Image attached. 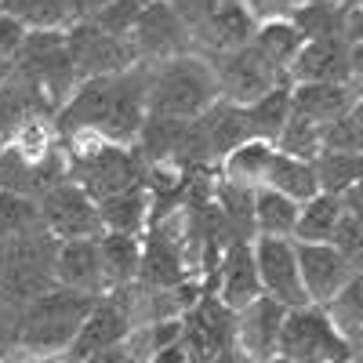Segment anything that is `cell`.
Returning <instances> with one entry per match:
<instances>
[{
	"mask_svg": "<svg viewBox=\"0 0 363 363\" xmlns=\"http://www.w3.org/2000/svg\"><path fill=\"white\" fill-rule=\"evenodd\" d=\"M145 120V66L113 77H87L55 109L58 145L69 142H113L135 145V135Z\"/></svg>",
	"mask_w": 363,
	"mask_h": 363,
	"instance_id": "obj_1",
	"label": "cell"
},
{
	"mask_svg": "<svg viewBox=\"0 0 363 363\" xmlns=\"http://www.w3.org/2000/svg\"><path fill=\"white\" fill-rule=\"evenodd\" d=\"M211 102H218V80L203 55L186 51L145 66V116L196 120Z\"/></svg>",
	"mask_w": 363,
	"mask_h": 363,
	"instance_id": "obj_2",
	"label": "cell"
},
{
	"mask_svg": "<svg viewBox=\"0 0 363 363\" xmlns=\"http://www.w3.org/2000/svg\"><path fill=\"white\" fill-rule=\"evenodd\" d=\"M91 306H95V294H80L55 284L18 309L11 335L26 352H37V356L62 352L77 338V327L84 323Z\"/></svg>",
	"mask_w": 363,
	"mask_h": 363,
	"instance_id": "obj_3",
	"label": "cell"
},
{
	"mask_svg": "<svg viewBox=\"0 0 363 363\" xmlns=\"http://www.w3.org/2000/svg\"><path fill=\"white\" fill-rule=\"evenodd\" d=\"M66 153V182L80 186L91 200H106L113 193H124L145 186V160L135 145L113 142H69Z\"/></svg>",
	"mask_w": 363,
	"mask_h": 363,
	"instance_id": "obj_4",
	"label": "cell"
},
{
	"mask_svg": "<svg viewBox=\"0 0 363 363\" xmlns=\"http://www.w3.org/2000/svg\"><path fill=\"white\" fill-rule=\"evenodd\" d=\"M58 240L44 229L0 244V306H26L48 287H55L51 262H55Z\"/></svg>",
	"mask_w": 363,
	"mask_h": 363,
	"instance_id": "obj_5",
	"label": "cell"
},
{
	"mask_svg": "<svg viewBox=\"0 0 363 363\" xmlns=\"http://www.w3.org/2000/svg\"><path fill=\"white\" fill-rule=\"evenodd\" d=\"M277 356L287 363H349L356 359V349L338 335L320 306H306L287 309L277 338Z\"/></svg>",
	"mask_w": 363,
	"mask_h": 363,
	"instance_id": "obj_6",
	"label": "cell"
},
{
	"mask_svg": "<svg viewBox=\"0 0 363 363\" xmlns=\"http://www.w3.org/2000/svg\"><path fill=\"white\" fill-rule=\"evenodd\" d=\"M15 73L29 84H37L55 106H62L66 95L77 87L69 37L62 29H29L22 40V51L15 55Z\"/></svg>",
	"mask_w": 363,
	"mask_h": 363,
	"instance_id": "obj_7",
	"label": "cell"
},
{
	"mask_svg": "<svg viewBox=\"0 0 363 363\" xmlns=\"http://www.w3.org/2000/svg\"><path fill=\"white\" fill-rule=\"evenodd\" d=\"M131 48L142 66H153L164 58L193 51V33L167 0H142V11L131 29Z\"/></svg>",
	"mask_w": 363,
	"mask_h": 363,
	"instance_id": "obj_8",
	"label": "cell"
},
{
	"mask_svg": "<svg viewBox=\"0 0 363 363\" xmlns=\"http://www.w3.org/2000/svg\"><path fill=\"white\" fill-rule=\"evenodd\" d=\"M66 37H69V58H73L77 80L113 77V73H128V69L142 66L128 37H109L91 26L87 18H80L73 29H66Z\"/></svg>",
	"mask_w": 363,
	"mask_h": 363,
	"instance_id": "obj_9",
	"label": "cell"
},
{
	"mask_svg": "<svg viewBox=\"0 0 363 363\" xmlns=\"http://www.w3.org/2000/svg\"><path fill=\"white\" fill-rule=\"evenodd\" d=\"M40 207V225L55 240H95L102 233L99 207L80 186L73 182H58L37 196Z\"/></svg>",
	"mask_w": 363,
	"mask_h": 363,
	"instance_id": "obj_10",
	"label": "cell"
},
{
	"mask_svg": "<svg viewBox=\"0 0 363 363\" xmlns=\"http://www.w3.org/2000/svg\"><path fill=\"white\" fill-rule=\"evenodd\" d=\"M251 251H255V269H258L262 294L272 298L284 309H306L309 298H306V291H301L294 240H284V236H255L251 240Z\"/></svg>",
	"mask_w": 363,
	"mask_h": 363,
	"instance_id": "obj_11",
	"label": "cell"
},
{
	"mask_svg": "<svg viewBox=\"0 0 363 363\" xmlns=\"http://www.w3.org/2000/svg\"><path fill=\"white\" fill-rule=\"evenodd\" d=\"M207 62H211L215 80H218V99L236 102V106H247L258 95H265L269 87L284 84V77L272 73L262 58L255 55L251 44L236 48V51H225V55H215V58H207Z\"/></svg>",
	"mask_w": 363,
	"mask_h": 363,
	"instance_id": "obj_12",
	"label": "cell"
},
{
	"mask_svg": "<svg viewBox=\"0 0 363 363\" xmlns=\"http://www.w3.org/2000/svg\"><path fill=\"white\" fill-rule=\"evenodd\" d=\"M320 80H359V44L342 37L306 40L287 69V84H320Z\"/></svg>",
	"mask_w": 363,
	"mask_h": 363,
	"instance_id": "obj_13",
	"label": "cell"
},
{
	"mask_svg": "<svg viewBox=\"0 0 363 363\" xmlns=\"http://www.w3.org/2000/svg\"><path fill=\"white\" fill-rule=\"evenodd\" d=\"M131 330H135V323H131V313H128L124 291H106V294L95 298L91 313H87L84 323L77 327V338L69 342V356H73V363H80V359H87L91 352L124 342Z\"/></svg>",
	"mask_w": 363,
	"mask_h": 363,
	"instance_id": "obj_14",
	"label": "cell"
},
{
	"mask_svg": "<svg viewBox=\"0 0 363 363\" xmlns=\"http://www.w3.org/2000/svg\"><path fill=\"white\" fill-rule=\"evenodd\" d=\"M294 258H298V277L309 306H327L359 272V265L342 258L330 244H294Z\"/></svg>",
	"mask_w": 363,
	"mask_h": 363,
	"instance_id": "obj_15",
	"label": "cell"
},
{
	"mask_svg": "<svg viewBox=\"0 0 363 363\" xmlns=\"http://www.w3.org/2000/svg\"><path fill=\"white\" fill-rule=\"evenodd\" d=\"M182 345L193 356V363H211L225 345H233V313L215 294L196 298V306L182 316Z\"/></svg>",
	"mask_w": 363,
	"mask_h": 363,
	"instance_id": "obj_16",
	"label": "cell"
},
{
	"mask_svg": "<svg viewBox=\"0 0 363 363\" xmlns=\"http://www.w3.org/2000/svg\"><path fill=\"white\" fill-rule=\"evenodd\" d=\"M287 309L277 306L272 298H255L251 306L233 313V345L244 352L251 363H269L277 356V338L284 327Z\"/></svg>",
	"mask_w": 363,
	"mask_h": 363,
	"instance_id": "obj_17",
	"label": "cell"
},
{
	"mask_svg": "<svg viewBox=\"0 0 363 363\" xmlns=\"http://www.w3.org/2000/svg\"><path fill=\"white\" fill-rule=\"evenodd\" d=\"M255 236H236L229 240V247L222 251L215 277H218V291L215 298L229 313H240L244 306H251L255 298H262V284H258V269H255V251H251Z\"/></svg>",
	"mask_w": 363,
	"mask_h": 363,
	"instance_id": "obj_18",
	"label": "cell"
},
{
	"mask_svg": "<svg viewBox=\"0 0 363 363\" xmlns=\"http://www.w3.org/2000/svg\"><path fill=\"white\" fill-rule=\"evenodd\" d=\"M255 29H258V18L251 15V8L244 0H225L200 29H193V51L203 58L236 51L255 37Z\"/></svg>",
	"mask_w": 363,
	"mask_h": 363,
	"instance_id": "obj_19",
	"label": "cell"
},
{
	"mask_svg": "<svg viewBox=\"0 0 363 363\" xmlns=\"http://www.w3.org/2000/svg\"><path fill=\"white\" fill-rule=\"evenodd\" d=\"M359 106V80H320V84H291V113L313 120L316 128Z\"/></svg>",
	"mask_w": 363,
	"mask_h": 363,
	"instance_id": "obj_20",
	"label": "cell"
},
{
	"mask_svg": "<svg viewBox=\"0 0 363 363\" xmlns=\"http://www.w3.org/2000/svg\"><path fill=\"white\" fill-rule=\"evenodd\" d=\"M51 277L58 287H69L80 294H106L102 287V272H99V251L95 240H58L55 262H51Z\"/></svg>",
	"mask_w": 363,
	"mask_h": 363,
	"instance_id": "obj_21",
	"label": "cell"
},
{
	"mask_svg": "<svg viewBox=\"0 0 363 363\" xmlns=\"http://www.w3.org/2000/svg\"><path fill=\"white\" fill-rule=\"evenodd\" d=\"M55 102L44 95L37 84L22 80L18 73L0 87V142H11V135L18 128H26L29 120H40V116H55Z\"/></svg>",
	"mask_w": 363,
	"mask_h": 363,
	"instance_id": "obj_22",
	"label": "cell"
},
{
	"mask_svg": "<svg viewBox=\"0 0 363 363\" xmlns=\"http://www.w3.org/2000/svg\"><path fill=\"white\" fill-rule=\"evenodd\" d=\"M95 251H99V272H102V287L106 291H120V287L135 284L138 258H142V236L99 233L95 236Z\"/></svg>",
	"mask_w": 363,
	"mask_h": 363,
	"instance_id": "obj_23",
	"label": "cell"
},
{
	"mask_svg": "<svg viewBox=\"0 0 363 363\" xmlns=\"http://www.w3.org/2000/svg\"><path fill=\"white\" fill-rule=\"evenodd\" d=\"M196 124L207 138V149H211V157H215V164L233 153L236 145H244L251 138V128H247V116H244V106H236V102H211L200 116H196Z\"/></svg>",
	"mask_w": 363,
	"mask_h": 363,
	"instance_id": "obj_24",
	"label": "cell"
},
{
	"mask_svg": "<svg viewBox=\"0 0 363 363\" xmlns=\"http://www.w3.org/2000/svg\"><path fill=\"white\" fill-rule=\"evenodd\" d=\"M255 48V55L262 58V62L272 69V73H280L287 80V69L294 62V55L301 51V33L287 22V18H262L258 29H255V37L247 40Z\"/></svg>",
	"mask_w": 363,
	"mask_h": 363,
	"instance_id": "obj_25",
	"label": "cell"
},
{
	"mask_svg": "<svg viewBox=\"0 0 363 363\" xmlns=\"http://www.w3.org/2000/svg\"><path fill=\"white\" fill-rule=\"evenodd\" d=\"M0 15H11L26 29H73L84 18L80 0H0Z\"/></svg>",
	"mask_w": 363,
	"mask_h": 363,
	"instance_id": "obj_26",
	"label": "cell"
},
{
	"mask_svg": "<svg viewBox=\"0 0 363 363\" xmlns=\"http://www.w3.org/2000/svg\"><path fill=\"white\" fill-rule=\"evenodd\" d=\"M95 207H99L102 233H131V236H142L149 229V193H145V186L113 193V196L99 200Z\"/></svg>",
	"mask_w": 363,
	"mask_h": 363,
	"instance_id": "obj_27",
	"label": "cell"
},
{
	"mask_svg": "<svg viewBox=\"0 0 363 363\" xmlns=\"http://www.w3.org/2000/svg\"><path fill=\"white\" fill-rule=\"evenodd\" d=\"M244 116H247V128H251V138H262V142H277V135L284 131V124L291 120V84H277L269 87L265 95H258L255 102L244 106Z\"/></svg>",
	"mask_w": 363,
	"mask_h": 363,
	"instance_id": "obj_28",
	"label": "cell"
},
{
	"mask_svg": "<svg viewBox=\"0 0 363 363\" xmlns=\"http://www.w3.org/2000/svg\"><path fill=\"white\" fill-rule=\"evenodd\" d=\"M342 211H345L342 196L316 193L313 200L298 203V222H294L291 240L294 244H327L335 225H338V218H342Z\"/></svg>",
	"mask_w": 363,
	"mask_h": 363,
	"instance_id": "obj_29",
	"label": "cell"
},
{
	"mask_svg": "<svg viewBox=\"0 0 363 363\" xmlns=\"http://www.w3.org/2000/svg\"><path fill=\"white\" fill-rule=\"evenodd\" d=\"M265 189H277L280 196L294 200V203H306L313 200L320 189H316V174H313V164L309 160H294V157H284L272 149V160H269V171H265Z\"/></svg>",
	"mask_w": 363,
	"mask_h": 363,
	"instance_id": "obj_30",
	"label": "cell"
},
{
	"mask_svg": "<svg viewBox=\"0 0 363 363\" xmlns=\"http://www.w3.org/2000/svg\"><path fill=\"white\" fill-rule=\"evenodd\" d=\"M269 160H272V145L262 142V138H247L244 145H236L233 153H225L218 164V174L233 186H247V189H258L265 182V171H269Z\"/></svg>",
	"mask_w": 363,
	"mask_h": 363,
	"instance_id": "obj_31",
	"label": "cell"
},
{
	"mask_svg": "<svg viewBox=\"0 0 363 363\" xmlns=\"http://www.w3.org/2000/svg\"><path fill=\"white\" fill-rule=\"evenodd\" d=\"M294 222H298V203L294 200L280 196L277 189H265V186L255 189V203H251L255 236H284V240H291Z\"/></svg>",
	"mask_w": 363,
	"mask_h": 363,
	"instance_id": "obj_32",
	"label": "cell"
},
{
	"mask_svg": "<svg viewBox=\"0 0 363 363\" xmlns=\"http://www.w3.org/2000/svg\"><path fill=\"white\" fill-rule=\"evenodd\" d=\"M313 174H316V189L342 196L349 189L359 186L363 178V153H320L313 160Z\"/></svg>",
	"mask_w": 363,
	"mask_h": 363,
	"instance_id": "obj_33",
	"label": "cell"
},
{
	"mask_svg": "<svg viewBox=\"0 0 363 363\" xmlns=\"http://www.w3.org/2000/svg\"><path fill=\"white\" fill-rule=\"evenodd\" d=\"M323 313H327V320L335 323V330L338 335L356 349L359 345V327H363V306H359V272L356 277L327 301V306H320Z\"/></svg>",
	"mask_w": 363,
	"mask_h": 363,
	"instance_id": "obj_34",
	"label": "cell"
},
{
	"mask_svg": "<svg viewBox=\"0 0 363 363\" xmlns=\"http://www.w3.org/2000/svg\"><path fill=\"white\" fill-rule=\"evenodd\" d=\"M33 229H44L37 200L26 196V193L0 189V244H4V240H15V236H26Z\"/></svg>",
	"mask_w": 363,
	"mask_h": 363,
	"instance_id": "obj_35",
	"label": "cell"
},
{
	"mask_svg": "<svg viewBox=\"0 0 363 363\" xmlns=\"http://www.w3.org/2000/svg\"><path fill=\"white\" fill-rule=\"evenodd\" d=\"M272 149H277V153H284V157L309 160V164H313V160L320 157V128L313 124V120L294 116V113H291V120L284 124V131L277 135Z\"/></svg>",
	"mask_w": 363,
	"mask_h": 363,
	"instance_id": "obj_36",
	"label": "cell"
},
{
	"mask_svg": "<svg viewBox=\"0 0 363 363\" xmlns=\"http://www.w3.org/2000/svg\"><path fill=\"white\" fill-rule=\"evenodd\" d=\"M320 153H363V124L359 106L335 116L330 124L320 128Z\"/></svg>",
	"mask_w": 363,
	"mask_h": 363,
	"instance_id": "obj_37",
	"label": "cell"
},
{
	"mask_svg": "<svg viewBox=\"0 0 363 363\" xmlns=\"http://www.w3.org/2000/svg\"><path fill=\"white\" fill-rule=\"evenodd\" d=\"M138 11H142V0H106L102 8H91L84 18L95 29H102V33H109V37H128L131 40Z\"/></svg>",
	"mask_w": 363,
	"mask_h": 363,
	"instance_id": "obj_38",
	"label": "cell"
},
{
	"mask_svg": "<svg viewBox=\"0 0 363 363\" xmlns=\"http://www.w3.org/2000/svg\"><path fill=\"white\" fill-rule=\"evenodd\" d=\"M327 244L342 258H349L352 265H359V258H363V215L359 211H342V218H338Z\"/></svg>",
	"mask_w": 363,
	"mask_h": 363,
	"instance_id": "obj_39",
	"label": "cell"
},
{
	"mask_svg": "<svg viewBox=\"0 0 363 363\" xmlns=\"http://www.w3.org/2000/svg\"><path fill=\"white\" fill-rule=\"evenodd\" d=\"M145 356H149V352H145V345H142V335H138V330H131L124 342H116V345H106V349H99V352H91V356L80 359V363H142Z\"/></svg>",
	"mask_w": 363,
	"mask_h": 363,
	"instance_id": "obj_40",
	"label": "cell"
},
{
	"mask_svg": "<svg viewBox=\"0 0 363 363\" xmlns=\"http://www.w3.org/2000/svg\"><path fill=\"white\" fill-rule=\"evenodd\" d=\"M167 4L174 8V15L186 22L189 33H193V29H200L211 15H215V11L225 4V0H167Z\"/></svg>",
	"mask_w": 363,
	"mask_h": 363,
	"instance_id": "obj_41",
	"label": "cell"
},
{
	"mask_svg": "<svg viewBox=\"0 0 363 363\" xmlns=\"http://www.w3.org/2000/svg\"><path fill=\"white\" fill-rule=\"evenodd\" d=\"M29 29L22 22H15L11 15H0V62H15V55L22 51Z\"/></svg>",
	"mask_w": 363,
	"mask_h": 363,
	"instance_id": "obj_42",
	"label": "cell"
},
{
	"mask_svg": "<svg viewBox=\"0 0 363 363\" xmlns=\"http://www.w3.org/2000/svg\"><path fill=\"white\" fill-rule=\"evenodd\" d=\"M145 363H193V356L186 352V345H182V342H171V345L157 349V352L149 356Z\"/></svg>",
	"mask_w": 363,
	"mask_h": 363,
	"instance_id": "obj_43",
	"label": "cell"
},
{
	"mask_svg": "<svg viewBox=\"0 0 363 363\" xmlns=\"http://www.w3.org/2000/svg\"><path fill=\"white\" fill-rule=\"evenodd\" d=\"M211 363H251V359H247L244 352H240L236 345H225V349H222L215 359H211Z\"/></svg>",
	"mask_w": 363,
	"mask_h": 363,
	"instance_id": "obj_44",
	"label": "cell"
},
{
	"mask_svg": "<svg viewBox=\"0 0 363 363\" xmlns=\"http://www.w3.org/2000/svg\"><path fill=\"white\" fill-rule=\"evenodd\" d=\"M11 77H15V62H0V87H4Z\"/></svg>",
	"mask_w": 363,
	"mask_h": 363,
	"instance_id": "obj_45",
	"label": "cell"
},
{
	"mask_svg": "<svg viewBox=\"0 0 363 363\" xmlns=\"http://www.w3.org/2000/svg\"><path fill=\"white\" fill-rule=\"evenodd\" d=\"M8 335H11V327H8V323H4V313H0V342H4V338H8Z\"/></svg>",
	"mask_w": 363,
	"mask_h": 363,
	"instance_id": "obj_46",
	"label": "cell"
},
{
	"mask_svg": "<svg viewBox=\"0 0 363 363\" xmlns=\"http://www.w3.org/2000/svg\"><path fill=\"white\" fill-rule=\"evenodd\" d=\"M269 363H287V359H280V356H272V359H269Z\"/></svg>",
	"mask_w": 363,
	"mask_h": 363,
	"instance_id": "obj_47",
	"label": "cell"
},
{
	"mask_svg": "<svg viewBox=\"0 0 363 363\" xmlns=\"http://www.w3.org/2000/svg\"><path fill=\"white\" fill-rule=\"evenodd\" d=\"M327 4H338V0H327Z\"/></svg>",
	"mask_w": 363,
	"mask_h": 363,
	"instance_id": "obj_48",
	"label": "cell"
},
{
	"mask_svg": "<svg viewBox=\"0 0 363 363\" xmlns=\"http://www.w3.org/2000/svg\"><path fill=\"white\" fill-rule=\"evenodd\" d=\"M0 153H4V142H0Z\"/></svg>",
	"mask_w": 363,
	"mask_h": 363,
	"instance_id": "obj_49",
	"label": "cell"
},
{
	"mask_svg": "<svg viewBox=\"0 0 363 363\" xmlns=\"http://www.w3.org/2000/svg\"><path fill=\"white\" fill-rule=\"evenodd\" d=\"M0 356H4V349H0Z\"/></svg>",
	"mask_w": 363,
	"mask_h": 363,
	"instance_id": "obj_50",
	"label": "cell"
},
{
	"mask_svg": "<svg viewBox=\"0 0 363 363\" xmlns=\"http://www.w3.org/2000/svg\"><path fill=\"white\" fill-rule=\"evenodd\" d=\"M349 363H356V359H349Z\"/></svg>",
	"mask_w": 363,
	"mask_h": 363,
	"instance_id": "obj_51",
	"label": "cell"
}]
</instances>
